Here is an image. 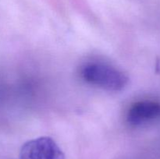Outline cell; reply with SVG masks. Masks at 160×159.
Returning <instances> with one entry per match:
<instances>
[{"mask_svg": "<svg viewBox=\"0 0 160 159\" xmlns=\"http://www.w3.org/2000/svg\"><path fill=\"white\" fill-rule=\"evenodd\" d=\"M82 78L88 84L110 91H120L128 85V76L118 69L107 64L93 62L84 66Z\"/></svg>", "mask_w": 160, "mask_h": 159, "instance_id": "6da1fadb", "label": "cell"}, {"mask_svg": "<svg viewBox=\"0 0 160 159\" xmlns=\"http://www.w3.org/2000/svg\"><path fill=\"white\" fill-rule=\"evenodd\" d=\"M20 159H65V155L52 138L39 137L26 142L22 146Z\"/></svg>", "mask_w": 160, "mask_h": 159, "instance_id": "7a4b0ae2", "label": "cell"}, {"mask_svg": "<svg viewBox=\"0 0 160 159\" xmlns=\"http://www.w3.org/2000/svg\"><path fill=\"white\" fill-rule=\"evenodd\" d=\"M128 122L132 126H142L160 119V102L145 100L131 106L127 115Z\"/></svg>", "mask_w": 160, "mask_h": 159, "instance_id": "3957f363", "label": "cell"}]
</instances>
